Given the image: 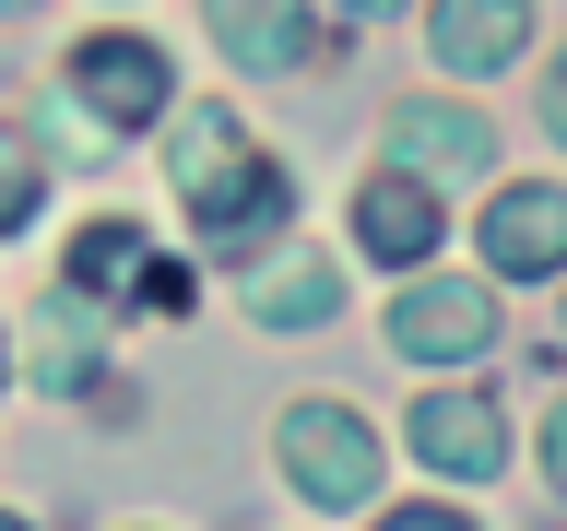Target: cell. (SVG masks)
Masks as SVG:
<instances>
[{"label":"cell","instance_id":"cell-2","mask_svg":"<svg viewBox=\"0 0 567 531\" xmlns=\"http://www.w3.org/2000/svg\"><path fill=\"white\" fill-rule=\"evenodd\" d=\"M284 472H296L319 508H367V496H379V425L343 414V402H296V414H284Z\"/></svg>","mask_w":567,"mask_h":531},{"label":"cell","instance_id":"cell-12","mask_svg":"<svg viewBox=\"0 0 567 531\" xmlns=\"http://www.w3.org/2000/svg\"><path fill=\"white\" fill-rule=\"evenodd\" d=\"M331 308H343V272H331V260H272V272H248V319H260V331H319Z\"/></svg>","mask_w":567,"mask_h":531},{"label":"cell","instance_id":"cell-9","mask_svg":"<svg viewBox=\"0 0 567 531\" xmlns=\"http://www.w3.org/2000/svg\"><path fill=\"white\" fill-rule=\"evenodd\" d=\"M354 248H379V260H425L437 248V189L402 166H379L367 189H354Z\"/></svg>","mask_w":567,"mask_h":531},{"label":"cell","instance_id":"cell-20","mask_svg":"<svg viewBox=\"0 0 567 531\" xmlns=\"http://www.w3.org/2000/svg\"><path fill=\"white\" fill-rule=\"evenodd\" d=\"M0 531H24V520H0Z\"/></svg>","mask_w":567,"mask_h":531},{"label":"cell","instance_id":"cell-15","mask_svg":"<svg viewBox=\"0 0 567 531\" xmlns=\"http://www.w3.org/2000/svg\"><path fill=\"white\" fill-rule=\"evenodd\" d=\"M544 485L567 496V402H556V414H544Z\"/></svg>","mask_w":567,"mask_h":531},{"label":"cell","instance_id":"cell-5","mask_svg":"<svg viewBox=\"0 0 567 531\" xmlns=\"http://www.w3.org/2000/svg\"><path fill=\"white\" fill-rule=\"evenodd\" d=\"M496 343V295L485 283H414L402 308H390V354H414V366H461V354Z\"/></svg>","mask_w":567,"mask_h":531},{"label":"cell","instance_id":"cell-11","mask_svg":"<svg viewBox=\"0 0 567 531\" xmlns=\"http://www.w3.org/2000/svg\"><path fill=\"white\" fill-rule=\"evenodd\" d=\"M532 48V0H437V60L450 71H508Z\"/></svg>","mask_w":567,"mask_h":531},{"label":"cell","instance_id":"cell-10","mask_svg":"<svg viewBox=\"0 0 567 531\" xmlns=\"http://www.w3.org/2000/svg\"><path fill=\"white\" fill-rule=\"evenodd\" d=\"M202 12H213V35H225V60H248V71H296L319 48L308 0H202Z\"/></svg>","mask_w":567,"mask_h":531},{"label":"cell","instance_id":"cell-1","mask_svg":"<svg viewBox=\"0 0 567 531\" xmlns=\"http://www.w3.org/2000/svg\"><path fill=\"white\" fill-rule=\"evenodd\" d=\"M166 166H177V201H189V225H202L213 248H260L284 212H296V177H284L225 106H189V131H177Z\"/></svg>","mask_w":567,"mask_h":531},{"label":"cell","instance_id":"cell-6","mask_svg":"<svg viewBox=\"0 0 567 531\" xmlns=\"http://www.w3.org/2000/svg\"><path fill=\"white\" fill-rule=\"evenodd\" d=\"M473 248H485L508 283H544V272H567V189H496L485 201V225H473Z\"/></svg>","mask_w":567,"mask_h":531},{"label":"cell","instance_id":"cell-19","mask_svg":"<svg viewBox=\"0 0 567 531\" xmlns=\"http://www.w3.org/2000/svg\"><path fill=\"white\" fill-rule=\"evenodd\" d=\"M0 366H12V343H0Z\"/></svg>","mask_w":567,"mask_h":531},{"label":"cell","instance_id":"cell-17","mask_svg":"<svg viewBox=\"0 0 567 531\" xmlns=\"http://www.w3.org/2000/svg\"><path fill=\"white\" fill-rule=\"evenodd\" d=\"M343 12H354V24H379V12H402V0H343Z\"/></svg>","mask_w":567,"mask_h":531},{"label":"cell","instance_id":"cell-8","mask_svg":"<svg viewBox=\"0 0 567 531\" xmlns=\"http://www.w3.org/2000/svg\"><path fill=\"white\" fill-rule=\"evenodd\" d=\"M390 154H402V177H473L496 142H485V118H473V106L414 95V106H390Z\"/></svg>","mask_w":567,"mask_h":531},{"label":"cell","instance_id":"cell-14","mask_svg":"<svg viewBox=\"0 0 567 531\" xmlns=\"http://www.w3.org/2000/svg\"><path fill=\"white\" fill-rule=\"evenodd\" d=\"M379 531H473L461 508H379Z\"/></svg>","mask_w":567,"mask_h":531},{"label":"cell","instance_id":"cell-4","mask_svg":"<svg viewBox=\"0 0 567 531\" xmlns=\"http://www.w3.org/2000/svg\"><path fill=\"white\" fill-rule=\"evenodd\" d=\"M71 295H131V308H189V272H177L166 248L142 237L131 212H106L71 237Z\"/></svg>","mask_w":567,"mask_h":531},{"label":"cell","instance_id":"cell-7","mask_svg":"<svg viewBox=\"0 0 567 531\" xmlns=\"http://www.w3.org/2000/svg\"><path fill=\"white\" fill-rule=\"evenodd\" d=\"M402 437H414L437 472H473V485H485L496 460H508V437H496V402H485V389H425Z\"/></svg>","mask_w":567,"mask_h":531},{"label":"cell","instance_id":"cell-18","mask_svg":"<svg viewBox=\"0 0 567 531\" xmlns=\"http://www.w3.org/2000/svg\"><path fill=\"white\" fill-rule=\"evenodd\" d=\"M0 12H35V0H0Z\"/></svg>","mask_w":567,"mask_h":531},{"label":"cell","instance_id":"cell-16","mask_svg":"<svg viewBox=\"0 0 567 531\" xmlns=\"http://www.w3.org/2000/svg\"><path fill=\"white\" fill-rule=\"evenodd\" d=\"M544 131H556V142H567V60H556V71H544Z\"/></svg>","mask_w":567,"mask_h":531},{"label":"cell","instance_id":"cell-3","mask_svg":"<svg viewBox=\"0 0 567 531\" xmlns=\"http://www.w3.org/2000/svg\"><path fill=\"white\" fill-rule=\"evenodd\" d=\"M71 106L95 131H154L166 118V48L154 35H83L71 48Z\"/></svg>","mask_w":567,"mask_h":531},{"label":"cell","instance_id":"cell-13","mask_svg":"<svg viewBox=\"0 0 567 531\" xmlns=\"http://www.w3.org/2000/svg\"><path fill=\"white\" fill-rule=\"evenodd\" d=\"M35 189H48V154H35V131H0V237L35 212Z\"/></svg>","mask_w":567,"mask_h":531}]
</instances>
